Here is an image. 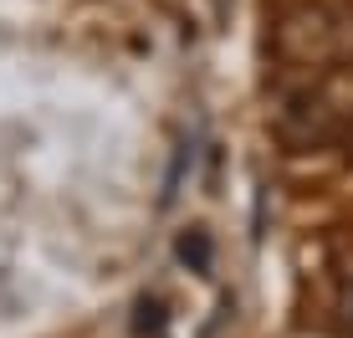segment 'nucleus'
Masks as SVG:
<instances>
[{
	"instance_id": "nucleus-1",
	"label": "nucleus",
	"mask_w": 353,
	"mask_h": 338,
	"mask_svg": "<svg viewBox=\"0 0 353 338\" xmlns=\"http://www.w3.org/2000/svg\"><path fill=\"white\" fill-rule=\"evenodd\" d=\"M282 36H307V41H276V52L292 67H338L353 57V16L327 6H312L302 16L282 21Z\"/></svg>"
},
{
	"instance_id": "nucleus-2",
	"label": "nucleus",
	"mask_w": 353,
	"mask_h": 338,
	"mask_svg": "<svg viewBox=\"0 0 353 338\" xmlns=\"http://www.w3.org/2000/svg\"><path fill=\"white\" fill-rule=\"evenodd\" d=\"M338 312H343V323H348V333H353V287H343V297H338Z\"/></svg>"
}]
</instances>
